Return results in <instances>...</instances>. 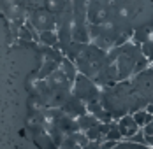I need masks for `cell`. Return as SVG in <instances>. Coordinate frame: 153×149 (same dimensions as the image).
<instances>
[{"instance_id":"6da1fadb","label":"cell","mask_w":153,"mask_h":149,"mask_svg":"<svg viewBox=\"0 0 153 149\" xmlns=\"http://www.w3.org/2000/svg\"><path fill=\"white\" fill-rule=\"evenodd\" d=\"M74 83H76V84H74V97H76V98H79V100L85 102V104L97 102V93H99V89L93 84L92 79H88V75L79 74Z\"/></svg>"},{"instance_id":"7a4b0ae2","label":"cell","mask_w":153,"mask_h":149,"mask_svg":"<svg viewBox=\"0 0 153 149\" xmlns=\"http://www.w3.org/2000/svg\"><path fill=\"white\" fill-rule=\"evenodd\" d=\"M118 126H120V132H122L123 139H130L141 130V126L137 125L134 114H123L122 118L118 119Z\"/></svg>"},{"instance_id":"3957f363","label":"cell","mask_w":153,"mask_h":149,"mask_svg":"<svg viewBox=\"0 0 153 149\" xmlns=\"http://www.w3.org/2000/svg\"><path fill=\"white\" fill-rule=\"evenodd\" d=\"M76 123H77V128H79V132H86V130L93 128L95 125H99L100 121L95 118L93 114H90V112H85V114H81V116L76 119Z\"/></svg>"},{"instance_id":"277c9868","label":"cell","mask_w":153,"mask_h":149,"mask_svg":"<svg viewBox=\"0 0 153 149\" xmlns=\"http://www.w3.org/2000/svg\"><path fill=\"white\" fill-rule=\"evenodd\" d=\"M62 69H63L62 72L65 74V77H67L69 81H72V83L76 81V77L79 75L77 74L76 65H74V61H72L71 58H63V61H62Z\"/></svg>"},{"instance_id":"5b68a950","label":"cell","mask_w":153,"mask_h":149,"mask_svg":"<svg viewBox=\"0 0 153 149\" xmlns=\"http://www.w3.org/2000/svg\"><path fill=\"white\" fill-rule=\"evenodd\" d=\"M39 41L42 42V44H46V46H55L56 42H58V35L53 32V30H42L41 33H39Z\"/></svg>"},{"instance_id":"8992f818","label":"cell","mask_w":153,"mask_h":149,"mask_svg":"<svg viewBox=\"0 0 153 149\" xmlns=\"http://www.w3.org/2000/svg\"><path fill=\"white\" fill-rule=\"evenodd\" d=\"M134 118H136V121H137L139 126H141V128H144V126H146V125L153 119V114H150L146 109H139V111L134 112Z\"/></svg>"},{"instance_id":"52a82bcc","label":"cell","mask_w":153,"mask_h":149,"mask_svg":"<svg viewBox=\"0 0 153 149\" xmlns=\"http://www.w3.org/2000/svg\"><path fill=\"white\" fill-rule=\"evenodd\" d=\"M141 55L148 60L150 63H153V39H146L141 44Z\"/></svg>"},{"instance_id":"ba28073f","label":"cell","mask_w":153,"mask_h":149,"mask_svg":"<svg viewBox=\"0 0 153 149\" xmlns=\"http://www.w3.org/2000/svg\"><path fill=\"white\" fill-rule=\"evenodd\" d=\"M104 140H123V135L120 132V126H118V123H111V128H109V132H107L106 139Z\"/></svg>"},{"instance_id":"9c48e42d","label":"cell","mask_w":153,"mask_h":149,"mask_svg":"<svg viewBox=\"0 0 153 149\" xmlns=\"http://www.w3.org/2000/svg\"><path fill=\"white\" fill-rule=\"evenodd\" d=\"M148 65H152L148 60L144 58L143 55H141V58L137 60V63H136V67H134V74H139V72H143V70H146V67Z\"/></svg>"},{"instance_id":"30bf717a","label":"cell","mask_w":153,"mask_h":149,"mask_svg":"<svg viewBox=\"0 0 153 149\" xmlns=\"http://www.w3.org/2000/svg\"><path fill=\"white\" fill-rule=\"evenodd\" d=\"M118 144V140H102L100 142V149H113Z\"/></svg>"},{"instance_id":"8fae6325","label":"cell","mask_w":153,"mask_h":149,"mask_svg":"<svg viewBox=\"0 0 153 149\" xmlns=\"http://www.w3.org/2000/svg\"><path fill=\"white\" fill-rule=\"evenodd\" d=\"M143 132H144L146 137H153V119L146 125V126H144V128H143Z\"/></svg>"},{"instance_id":"7c38bea8","label":"cell","mask_w":153,"mask_h":149,"mask_svg":"<svg viewBox=\"0 0 153 149\" xmlns=\"http://www.w3.org/2000/svg\"><path fill=\"white\" fill-rule=\"evenodd\" d=\"M83 149H100V140H90Z\"/></svg>"},{"instance_id":"4fadbf2b","label":"cell","mask_w":153,"mask_h":149,"mask_svg":"<svg viewBox=\"0 0 153 149\" xmlns=\"http://www.w3.org/2000/svg\"><path fill=\"white\" fill-rule=\"evenodd\" d=\"M146 144H148L150 148H153V137H146Z\"/></svg>"},{"instance_id":"5bb4252c","label":"cell","mask_w":153,"mask_h":149,"mask_svg":"<svg viewBox=\"0 0 153 149\" xmlns=\"http://www.w3.org/2000/svg\"><path fill=\"white\" fill-rule=\"evenodd\" d=\"M72 149H83V148H81V146H76V148H72Z\"/></svg>"},{"instance_id":"9a60e30c","label":"cell","mask_w":153,"mask_h":149,"mask_svg":"<svg viewBox=\"0 0 153 149\" xmlns=\"http://www.w3.org/2000/svg\"><path fill=\"white\" fill-rule=\"evenodd\" d=\"M152 70H153V63H152Z\"/></svg>"},{"instance_id":"2e32d148","label":"cell","mask_w":153,"mask_h":149,"mask_svg":"<svg viewBox=\"0 0 153 149\" xmlns=\"http://www.w3.org/2000/svg\"><path fill=\"white\" fill-rule=\"evenodd\" d=\"M152 39H153V37H152Z\"/></svg>"}]
</instances>
